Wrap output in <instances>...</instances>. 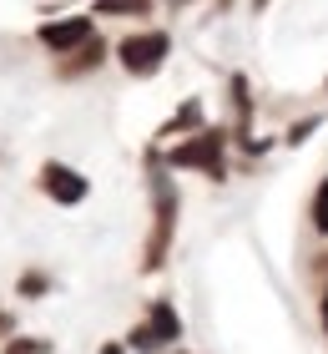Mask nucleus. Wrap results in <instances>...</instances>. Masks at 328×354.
Returning a JSON list of instances; mask_svg holds the SVG:
<instances>
[{"label": "nucleus", "instance_id": "1", "mask_svg": "<svg viewBox=\"0 0 328 354\" xmlns=\"http://www.w3.org/2000/svg\"><path fill=\"white\" fill-rule=\"evenodd\" d=\"M182 334V319H177L172 304H152V319H146L142 329H131V349H142V354H152L162 349L167 339H177Z\"/></svg>", "mask_w": 328, "mask_h": 354}, {"label": "nucleus", "instance_id": "2", "mask_svg": "<svg viewBox=\"0 0 328 354\" xmlns=\"http://www.w3.org/2000/svg\"><path fill=\"white\" fill-rule=\"evenodd\" d=\"M162 56H167V36H131L126 46H122V66L131 71V76H152L157 66H162Z\"/></svg>", "mask_w": 328, "mask_h": 354}, {"label": "nucleus", "instance_id": "3", "mask_svg": "<svg viewBox=\"0 0 328 354\" xmlns=\"http://www.w3.org/2000/svg\"><path fill=\"white\" fill-rule=\"evenodd\" d=\"M172 218H177L172 187H157V238L146 243V268H162V253H167V238H172Z\"/></svg>", "mask_w": 328, "mask_h": 354}, {"label": "nucleus", "instance_id": "4", "mask_svg": "<svg viewBox=\"0 0 328 354\" xmlns=\"http://www.w3.org/2000/svg\"><path fill=\"white\" fill-rule=\"evenodd\" d=\"M41 41L51 51H71V46H86L91 41V21L76 15V21H61V26H41Z\"/></svg>", "mask_w": 328, "mask_h": 354}, {"label": "nucleus", "instance_id": "5", "mask_svg": "<svg viewBox=\"0 0 328 354\" xmlns=\"http://www.w3.org/2000/svg\"><path fill=\"white\" fill-rule=\"evenodd\" d=\"M218 147H222V137H202V142H192V147H177L172 152V162H187V167H207L212 177L222 172V162H218Z\"/></svg>", "mask_w": 328, "mask_h": 354}, {"label": "nucleus", "instance_id": "6", "mask_svg": "<svg viewBox=\"0 0 328 354\" xmlns=\"http://www.w3.org/2000/svg\"><path fill=\"white\" fill-rule=\"evenodd\" d=\"M46 192H51L56 203H81L86 198V183H81V177L71 172V167H46Z\"/></svg>", "mask_w": 328, "mask_h": 354}, {"label": "nucleus", "instance_id": "7", "mask_svg": "<svg viewBox=\"0 0 328 354\" xmlns=\"http://www.w3.org/2000/svg\"><path fill=\"white\" fill-rule=\"evenodd\" d=\"M313 228L328 233V183L318 187V198H313Z\"/></svg>", "mask_w": 328, "mask_h": 354}, {"label": "nucleus", "instance_id": "8", "mask_svg": "<svg viewBox=\"0 0 328 354\" xmlns=\"http://www.w3.org/2000/svg\"><path fill=\"white\" fill-rule=\"evenodd\" d=\"M102 10H106V15H131V10H137V15H142L146 0H102Z\"/></svg>", "mask_w": 328, "mask_h": 354}, {"label": "nucleus", "instance_id": "9", "mask_svg": "<svg viewBox=\"0 0 328 354\" xmlns=\"http://www.w3.org/2000/svg\"><path fill=\"white\" fill-rule=\"evenodd\" d=\"M6 354H46V344H41V339H15Z\"/></svg>", "mask_w": 328, "mask_h": 354}, {"label": "nucleus", "instance_id": "10", "mask_svg": "<svg viewBox=\"0 0 328 354\" xmlns=\"http://www.w3.org/2000/svg\"><path fill=\"white\" fill-rule=\"evenodd\" d=\"M0 334H10V319H6V314H0Z\"/></svg>", "mask_w": 328, "mask_h": 354}, {"label": "nucleus", "instance_id": "11", "mask_svg": "<svg viewBox=\"0 0 328 354\" xmlns=\"http://www.w3.org/2000/svg\"><path fill=\"white\" fill-rule=\"evenodd\" d=\"M323 329H328V294H323Z\"/></svg>", "mask_w": 328, "mask_h": 354}, {"label": "nucleus", "instance_id": "12", "mask_svg": "<svg viewBox=\"0 0 328 354\" xmlns=\"http://www.w3.org/2000/svg\"><path fill=\"white\" fill-rule=\"evenodd\" d=\"M323 268H328V263H323Z\"/></svg>", "mask_w": 328, "mask_h": 354}]
</instances>
